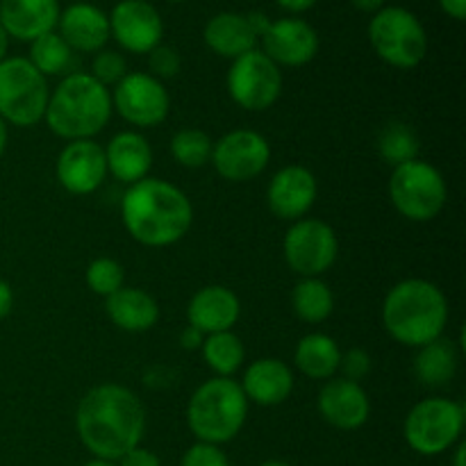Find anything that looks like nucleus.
I'll use <instances>...</instances> for the list:
<instances>
[{"instance_id":"nucleus-33","label":"nucleus","mask_w":466,"mask_h":466,"mask_svg":"<svg viewBox=\"0 0 466 466\" xmlns=\"http://www.w3.org/2000/svg\"><path fill=\"white\" fill-rule=\"evenodd\" d=\"M86 285L94 294L98 296H112L114 291H118L123 287V280H126V273H123V267L112 258H96L94 262L86 267Z\"/></svg>"},{"instance_id":"nucleus-38","label":"nucleus","mask_w":466,"mask_h":466,"mask_svg":"<svg viewBox=\"0 0 466 466\" xmlns=\"http://www.w3.org/2000/svg\"><path fill=\"white\" fill-rule=\"evenodd\" d=\"M116 466H162V460H159L153 451L137 446V449H132L130 453L123 455V458L116 462Z\"/></svg>"},{"instance_id":"nucleus-23","label":"nucleus","mask_w":466,"mask_h":466,"mask_svg":"<svg viewBox=\"0 0 466 466\" xmlns=\"http://www.w3.org/2000/svg\"><path fill=\"white\" fill-rule=\"evenodd\" d=\"M103 150L107 173H112L118 182L130 187L148 177L150 167H153V148L139 130L118 132Z\"/></svg>"},{"instance_id":"nucleus-13","label":"nucleus","mask_w":466,"mask_h":466,"mask_svg":"<svg viewBox=\"0 0 466 466\" xmlns=\"http://www.w3.org/2000/svg\"><path fill=\"white\" fill-rule=\"evenodd\" d=\"M218 176L228 182H248L262 176L271 162V146L267 137L255 130H232L214 141L212 159Z\"/></svg>"},{"instance_id":"nucleus-43","label":"nucleus","mask_w":466,"mask_h":466,"mask_svg":"<svg viewBox=\"0 0 466 466\" xmlns=\"http://www.w3.org/2000/svg\"><path fill=\"white\" fill-rule=\"evenodd\" d=\"M353 7H358L360 12H369V14H376L378 9L385 7L387 0H350Z\"/></svg>"},{"instance_id":"nucleus-5","label":"nucleus","mask_w":466,"mask_h":466,"mask_svg":"<svg viewBox=\"0 0 466 466\" xmlns=\"http://www.w3.org/2000/svg\"><path fill=\"white\" fill-rule=\"evenodd\" d=\"M246 419L248 399L232 378H209L187 403V426L203 444H228L239 435Z\"/></svg>"},{"instance_id":"nucleus-11","label":"nucleus","mask_w":466,"mask_h":466,"mask_svg":"<svg viewBox=\"0 0 466 466\" xmlns=\"http://www.w3.org/2000/svg\"><path fill=\"white\" fill-rule=\"evenodd\" d=\"M228 94L246 112L273 107L282 94L280 66L258 48L241 55L228 71Z\"/></svg>"},{"instance_id":"nucleus-35","label":"nucleus","mask_w":466,"mask_h":466,"mask_svg":"<svg viewBox=\"0 0 466 466\" xmlns=\"http://www.w3.org/2000/svg\"><path fill=\"white\" fill-rule=\"evenodd\" d=\"M148 66H150V76L157 77V80L176 77L182 66L180 53H177L176 48H171V46L159 44L157 48H153L148 53Z\"/></svg>"},{"instance_id":"nucleus-41","label":"nucleus","mask_w":466,"mask_h":466,"mask_svg":"<svg viewBox=\"0 0 466 466\" xmlns=\"http://www.w3.org/2000/svg\"><path fill=\"white\" fill-rule=\"evenodd\" d=\"M444 14H449L455 21H464L466 18V0H440Z\"/></svg>"},{"instance_id":"nucleus-18","label":"nucleus","mask_w":466,"mask_h":466,"mask_svg":"<svg viewBox=\"0 0 466 466\" xmlns=\"http://www.w3.org/2000/svg\"><path fill=\"white\" fill-rule=\"evenodd\" d=\"M319 414L337 431H358L369 421L371 400L360 382L346 378H330L317 396Z\"/></svg>"},{"instance_id":"nucleus-28","label":"nucleus","mask_w":466,"mask_h":466,"mask_svg":"<svg viewBox=\"0 0 466 466\" xmlns=\"http://www.w3.org/2000/svg\"><path fill=\"white\" fill-rule=\"evenodd\" d=\"M294 314L305 323H323L335 309V294L321 278H303L291 291Z\"/></svg>"},{"instance_id":"nucleus-44","label":"nucleus","mask_w":466,"mask_h":466,"mask_svg":"<svg viewBox=\"0 0 466 466\" xmlns=\"http://www.w3.org/2000/svg\"><path fill=\"white\" fill-rule=\"evenodd\" d=\"M453 466H466V444L464 441H458V444H455Z\"/></svg>"},{"instance_id":"nucleus-14","label":"nucleus","mask_w":466,"mask_h":466,"mask_svg":"<svg viewBox=\"0 0 466 466\" xmlns=\"http://www.w3.org/2000/svg\"><path fill=\"white\" fill-rule=\"evenodd\" d=\"M107 18L109 36H114L116 44L127 53L148 55L162 44V16L148 0H121L114 5Z\"/></svg>"},{"instance_id":"nucleus-32","label":"nucleus","mask_w":466,"mask_h":466,"mask_svg":"<svg viewBox=\"0 0 466 466\" xmlns=\"http://www.w3.org/2000/svg\"><path fill=\"white\" fill-rule=\"evenodd\" d=\"M214 141L198 127H185L171 139V155L185 168H203L212 159Z\"/></svg>"},{"instance_id":"nucleus-31","label":"nucleus","mask_w":466,"mask_h":466,"mask_svg":"<svg viewBox=\"0 0 466 466\" xmlns=\"http://www.w3.org/2000/svg\"><path fill=\"white\" fill-rule=\"evenodd\" d=\"M378 153L391 168L419 157V137L408 123L391 121L378 135Z\"/></svg>"},{"instance_id":"nucleus-27","label":"nucleus","mask_w":466,"mask_h":466,"mask_svg":"<svg viewBox=\"0 0 466 466\" xmlns=\"http://www.w3.org/2000/svg\"><path fill=\"white\" fill-rule=\"evenodd\" d=\"M460 364V353L455 349V344L451 339H440L431 341V344L417 349L414 355V376L421 382L423 387H446L458 373Z\"/></svg>"},{"instance_id":"nucleus-48","label":"nucleus","mask_w":466,"mask_h":466,"mask_svg":"<svg viewBox=\"0 0 466 466\" xmlns=\"http://www.w3.org/2000/svg\"><path fill=\"white\" fill-rule=\"evenodd\" d=\"M259 466H291V464L280 462V460H268V462H262Z\"/></svg>"},{"instance_id":"nucleus-16","label":"nucleus","mask_w":466,"mask_h":466,"mask_svg":"<svg viewBox=\"0 0 466 466\" xmlns=\"http://www.w3.org/2000/svg\"><path fill=\"white\" fill-rule=\"evenodd\" d=\"M262 53L278 66H305L319 53V35L303 18H278L259 36Z\"/></svg>"},{"instance_id":"nucleus-6","label":"nucleus","mask_w":466,"mask_h":466,"mask_svg":"<svg viewBox=\"0 0 466 466\" xmlns=\"http://www.w3.org/2000/svg\"><path fill=\"white\" fill-rule=\"evenodd\" d=\"M390 198L400 217L414 223H428L444 209L449 187L440 168L417 157L394 167L390 176Z\"/></svg>"},{"instance_id":"nucleus-21","label":"nucleus","mask_w":466,"mask_h":466,"mask_svg":"<svg viewBox=\"0 0 466 466\" xmlns=\"http://www.w3.org/2000/svg\"><path fill=\"white\" fill-rule=\"evenodd\" d=\"M59 32L73 53H98L109 41V18L91 3H73L59 14Z\"/></svg>"},{"instance_id":"nucleus-29","label":"nucleus","mask_w":466,"mask_h":466,"mask_svg":"<svg viewBox=\"0 0 466 466\" xmlns=\"http://www.w3.org/2000/svg\"><path fill=\"white\" fill-rule=\"evenodd\" d=\"M200 353H203L205 364L218 378H232V373L239 371L246 360L244 341L232 330L214 332V335L205 337L203 346H200Z\"/></svg>"},{"instance_id":"nucleus-9","label":"nucleus","mask_w":466,"mask_h":466,"mask_svg":"<svg viewBox=\"0 0 466 466\" xmlns=\"http://www.w3.org/2000/svg\"><path fill=\"white\" fill-rule=\"evenodd\" d=\"M48 82L27 57L0 62V118L7 126L32 127L44 121L48 107Z\"/></svg>"},{"instance_id":"nucleus-4","label":"nucleus","mask_w":466,"mask_h":466,"mask_svg":"<svg viewBox=\"0 0 466 466\" xmlns=\"http://www.w3.org/2000/svg\"><path fill=\"white\" fill-rule=\"evenodd\" d=\"M112 94L91 73H68L53 89L44 121L66 141L94 139L112 118Z\"/></svg>"},{"instance_id":"nucleus-37","label":"nucleus","mask_w":466,"mask_h":466,"mask_svg":"<svg viewBox=\"0 0 466 466\" xmlns=\"http://www.w3.org/2000/svg\"><path fill=\"white\" fill-rule=\"evenodd\" d=\"M339 371L344 373L341 378L350 382H360L371 373V355L364 349H350L346 353H341Z\"/></svg>"},{"instance_id":"nucleus-22","label":"nucleus","mask_w":466,"mask_h":466,"mask_svg":"<svg viewBox=\"0 0 466 466\" xmlns=\"http://www.w3.org/2000/svg\"><path fill=\"white\" fill-rule=\"evenodd\" d=\"M239 385L248 403L276 408L285 403L294 391V373L282 360L259 358L248 364Z\"/></svg>"},{"instance_id":"nucleus-20","label":"nucleus","mask_w":466,"mask_h":466,"mask_svg":"<svg viewBox=\"0 0 466 466\" xmlns=\"http://www.w3.org/2000/svg\"><path fill=\"white\" fill-rule=\"evenodd\" d=\"M241 303L232 289L223 285H208L191 296L187 305V323L198 328L203 335L232 330L239 321Z\"/></svg>"},{"instance_id":"nucleus-1","label":"nucleus","mask_w":466,"mask_h":466,"mask_svg":"<svg viewBox=\"0 0 466 466\" xmlns=\"http://www.w3.org/2000/svg\"><path fill=\"white\" fill-rule=\"evenodd\" d=\"M76 431L94 460L118 462L141 446L146 410L135 391L116 382H103L86 391L77 403Z\"/></svg>"},{"instance_id":"nucleus-46","label":"nucleus","mask_w":466,"mask_h":466,"mask_svg":"<svg viewBox=\"0 0 466 466\" xmlns=\"http://www.w3.org/2000/svg\"><path fill=\"white\" fill-rule=\"evenodd\" d=\"M7 50H9V36L7 32L3 30V25H0V62L7 57Z\"/></svg>"},{"instance_id":"nucleus-42","label":"nucleus","mask_w":466,"mask_h":466,"mask_svg":"<svg viewBox=\"0 0 466 466\" xmlns=\"http://www.w3.org/2000/svg\"><path fill=\"white\" fill-rule=\"evenodd\" d=\"M278 7H282L285 12L291 14H303L308 9H312L317 5V0H276Z\"/></svg>"},{"instance_id":"nucleus-25","label":"nucleus","mask_w":466,"mask_h":466,"mask_svg":"<svg viewBox=\"0 0 466 466\" xmlns=\"http://www.w3.org/2000/svg\"><path fill=\"white\" fill-rule=\"evenodd\" d=\"M109 321L126 332H146L159 321V305L148 291L126 287L105 299Z\"/></svg>"},{"instance_id":"nucleus-15","label":"nucleus","mask_w":466,"mask_h":466,"mask_svg":"<svg viewBox=\"0 0 466 466\" xmlns=\"http://www.w3.org/2000/svg\"><path fill=\"white\" fill-rule=\"evenodd\" d=\"M57 182L73 196H89L100 189L107 177L103 146L94 139L68 141L55 164Z\"/></svg>"},{"instance_id":"nucleus-34","label":"nucleus","mask_w":466,"mask_h":466,"mask_svg":"<svg viewBox=\"0 0 466 466\" xmlns=\"http://www.w3.org/2000/svg\"><path fill=\"white\" fill-rule=\"evenodd\" d=\"M91 76L105 86L118 85L127 76L126 59L116 50H98L94 62H91Z\"/></svg>"},{"instance_id":"nucleus-39","label":"nucleus","mask_w":466,"mask_h":466,"mask_svg":"<svg viewBox=\"0 0 466 466\" xmlns=\"http://www.w3.org/2000/svg\"><path fill=\"white\" fill-rule=\"evenodd\" d=\"M205 337H208V335H203V332H200L198 328H194V326H189V323H187L185 330L180 332V346L185 350H200V346H203Z\"/></svg>"},{"instance_id":"nucleus-17","label":"nucleus","mask_w":466,"mask_h":466,"mask_svg":"<svg viewBox=\"0 0 466 466\" xmlns=\"http://www.w3.org/2000/svg\"><path fill=\"white\" fill-rule=\"evenodd\" d=\"M319 196V182L309 168L289 164L271 177L267 189V203L273 217L280 221H300L312 209Z\"/></svg>"},{"instance_id":"nucleus-3","label":"nucleus","mask_w":466,"mask_h":466,"mask_svg":"<svg viewBox=\"0 0 466 466\" xmlns=\"http://www.w3.org/2000/svg\"><path fill=\"white\" fill-rule=\"evenodd\" d=\"M382 323L391 339L400 346L421 349L444 337L449 326V300L435 282L408 278L387 291Z\"/></svg>"},{"instance_id":"nucleus-26","label":"nucleus","mask_w":466,"mask_h":466,"mask_svg":"<svg viewBox=\"0 0 466 466\" xmlns=\"http://www.w3.org/2000/svg\"><path fill=\"white\" fill-rule=\"evenodd\" d=\"M341 350L330 335L312 332L296 344L294 364L309 380H330L339 373Z\"/></svg>"},{"instance_id":"nucleus-2","label":"nucleus","mask_w":466,"mask_h":466,"mask_svg":"<svg viewBox=\"0 0 466 466\" xmlns=\"http://www.w3.org/2000/svg\"><path fill=\"white\" fill-rule=\"evenodd\" d=\"M121 221L127 235L148 248L177 244L194 223V205L180 187L159 177H144L126 189Z\"/></svg>"},{"instance_id":"nucleus-47","label":"nucleus","mask_w":466,"mask_h":466,"mask_svg":"<svg viewBox=\"0 0 466 466\" xmlns=\"http://www.w3.org/2000/svg\"><path fill=\"white\" fill-rule=\"evenodd\" d=\"M85 466H116V462H105V460H91Z\"/></svg>"},{"instance_id":"nucleus-19","label":"nucleus","mask_w":466,"mask_h":466,"mask_svg":"<svg viewBox=\"0 0 466 466\" xmlns=\"http://www.w3.org/2000/svg\"><path fill=\"white\" fill-rule=\"evenodd\" d=\"M59 0H0V25L9 39L32 44L55 32L59 21Z\"/></svg>"},{"instance_id":"nucleus-36","label":"nucleus","mask_w":466,"mask_h":466,"mask_svg":"<svg viewBox=\"0 0 466 466\" xmlns=\"http://www.w3.org/2000/svg\"><path fill=\"white\" fill-rule=\"evenodd\" d=\"M180 466H230V462H228V455L223 453L221 446L196 441L194 446L185 451Z\"/></svg>"},{"instance_id":"nucleus-12","label":"nucleus","mask_w":466,"mask_h":466,"mask_svg":"<svg viewBox=\"0 0 466 466\" xmlns=\"http://www.w3.org/2000/svg\"><path fill=\"white\" fill-rule=\"evenodd\" d=\"M112 109L135 127H155L167 121L171 112V96L162 80L150 73H127L118 85H114Z\"/></svg>"},{"instance_id":"nucleus-7","label":"nucleus","mask_w":466,"mask_h":466,"mask_svg":"<svg viewBox=\"0 0 466 466\" xmlns=\"http://www.w3.org/2000/svg\"><path fill=\"white\" fill-rule=\"evenodd\" d=\"M464 405L451 399H423L408 412L403 437L414 453L435 458L462 441Z\"/></svg>"},{"instance_id":"nucleus-24","label":"nucleus","mask_w":466,"mask_h":466,"mask_svg":"<svg viewBox=\"0 0 466 466\" xmlns=\"http://www.w3.org/2000/svg\"><path fill=\"white\" fill-rule=\"evenodd\" d=\"M203 39L212 53L235 62L237 57L258 48L259 36L255 35L246 14L221 12L209 18L203 30Z\"/></svg>"},{"instance_id":"nucleus-45","label":"nucleus","mask_w":466,"mask_h":466,"mask_svg":"<svg viewBox=\"0 0 466 466\" xmlns=\"http://www.w3.org/2000/svg\"><path fill=\"white\" fill-rule=\"evenodd\" d=\"M7 139H9V130H7V123L0 118V159H3L5 150H7Z\"/></svg>"},{"instance_id":"nucleus-8","label":"nucleus","mask_w":466,"mask_h":466,"mask_svg":"<svg viewBox=\"0 0 466 466\" xmlns=\"http://www.w3.org/2000/svg\"><path fill=\"white\" fill-rule=\"evenodd\" d=\"M369 41L385 64L394 68H417L428 55L423 23L405 7H382L369 23Z\"/></svg>"},{"instance_id":"nucleus-40","label":"nucleus","mask_w":466,"mask_h":466,"mask_svg":"<svg viewBox=\"0 0 466 466\" xmlns=\"http://www.w3.org/2000/svg\"><path fill=\"white\" fill-rule=\"evenodd\" d=\"M12 308H14L12 285H9L7 280H3V278H0V321H3V319H7L9 314H12Z\"/></svg>"},{"instance_id":"nucleus-30","label":"nucleus","mask_w":466,"mask_h":466,"mask_svg":"<svg viewBox=\"0 0 466 466\" xmlns=\"http://www.w3.org/2000/svg\"><path fill=\"white\" fill-rule=\"evenodd\" d=\"M30 64L44 77L50 76H68V68L73 66V50L57 32L39 36L30 44Z\"/></svg>"},{"instance_id":"nucleus-10","label":"nucleus","mask_w":466,"mask_h":466,"mask_svg":"<svg viewBox=\"0 0 466 466\" xmlns=\"http://www.w3.org/2000/svg\"><path fill=\"white\" fill-rule=\"evenodd\" d=\"M282 253L291 271L300 278H321L337 262L339 239L326 221L300 218L287 230Z\"/></svg>"},{"instance_id":"nucleus-49","label":"nucleus","mask_w":466,"mask_h":466,"mask_svg":"<svg viewBox=\"0 0 466 466\" xmlns=\"http://www.w3.org/2000/svg\"><path fill=\"white\" fill-rule=\"evenodd\" d=\"M168 3H187V0H168Z\"/></svg>"}]
</instances>
